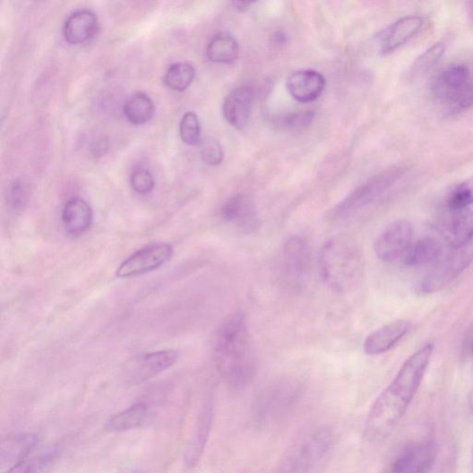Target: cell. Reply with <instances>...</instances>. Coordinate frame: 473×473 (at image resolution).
<instances>
[{
    "label": "cell",
    "instance_id": "obj_1",
    "mask_svg": "<svg viewBox=\"0 0 473 473\" xmlns=\"http://www.w3.org/2000/svg\"><path fill=\"white\" fill-rule=\"evenodd\" d=\"M434 351L429 342L403 364L390 386L373 404L365 427L366 437L376 442L386 437L404 416L417 393Z\"/></svg>",
    "mask_w": 473,
    "mask_h": 473
},
{
    "label": "cell",
    "instance_id": "obj_2",
    "mask_svg": "<svg viewBox=\"0 0 473 473\" xmlns=\"http://www.w3.org/2000/svg\"><path fill=\"white\" fill-rule=\"evenodd\" d=\"M216 367L229 390H247L257 373V352L244 314L227 317L215 340Z\"/></svg>",
    "mask_w": 473,
    "mask_h": 473
},
{
    "label": "cell",
    "instance_id": "obj_3",
    "mask_svg": "<svg viewBox=\"0 0 473 473\" xmlns=\"http://www.w3.org/2000/svg\"><path fill=\"white\" fill-rule=\"evenodd\" d=\"M318 269L325 285L337 292L357 287L364 275L365 259L360 245L348 234H338L325 242L318 256Z\"/></svg>",
    "mask_w": 473,
    "mask_h": 473
},
{
    "label": "cell",
    "instance_id": "obj_4",
    "mask_svg": "<svg viewBox=\"0 0 473 473\" xmlns=\"http://www.w3.org/2000/svg\"><path fill=\"white\" fill-rule=\"evenodd\" d=\"M332 445L333 434L329 428L311 430L292 443L275 473H311Z\"/></svg>",
    "mask_w": 473,
    "mask_h": 473
},
{
    "label": "cell",
    "instance_id": "obj_5",
    "mask_svg": "<svg viewBox=\"0 0 473 473\" xmlns=\"http://www.w3.org/2000/svg\"><path fill=\"white\" fill-rule=\"evenodd\" d=\"M301 393L302 386L298 381L285 378L271 383L254 401V423L262 426L282 417L297 402Z\"/></svg>",
    "mask_w": 473,
    "mask_h": 473
},
{
    "label": "cell",
    "instance_id": "obj_6",
    "mask_svg": "<svg viewBox=\"0 0 473 473\" xmlns=\"http://www.w3.org/2000/svg\"><path fill=\"white\" fill-rule=\"evenodd\" d=\"M405 172V168L393 167L371 177L336 206L334 218L345 219L362 211L393 187Z\"/></svg>",
    "mask_w": 473,
    "mask_h": 473
},
{
    "label": "cell",
    "instance_id": "obj_7",
    "mask_svg": "<svg viewBox=\"0 0 473 473\" xmlns=\"http://www.w3.org/2000/svg\"><path fill=\"white\" fill-rule=\"evenodd\" d=\"M313 253L309 242L300 235L291 236L283 250V271L286 282L293 288L304 287L310 277Z\"/></svg>",
    "mask_w": 473,
    "mask_h": 473
},
{
    "label": "cell",
    "instance_id": "obj_8",
    "mask_svg": "<svg viewBox=\"0 0 473 473\" xmlns=\"http://www.w3.org/2000/svg\"><path fill=\"white\" fill-rule=\"evenodd\" d=\"M473 261V248L470 245L453 250L452 254L442 258L432 271L421 281L419 288L424 293H433L449 285Z\"/></svg>",
    "mask_w": 473,
    "mask_h": 473
},
{
    "label": "cell",
    "instance_id": "obj_9",
    "mask_svg": "<svg viewBox=\"0 0 473 473\" xmlns=\"http://www.w3.org/2000/svg\"><path fill=\"white\" fill-rule=\"evenodd\" d=\"M174 251L168 244H156L143 247L118 266L116 276L129 279L153 272L171 260Z\"/></svg>",
    "mask_w": 473,
    "mask_h": 473
},
{
    "label": "cell",
    "instance_id": "obj_10",
    "mask_svg": "<svg viewBox=\"0 0 473 473\" xmlns=\"http://www.w3.org/2000/svg\"><path fill=\"white\" fill-rule=\"evenodd\" d=\"M180 357L176 350H159L140 355L125 366L124 375L127 383H142L173 366Z\"/></svg>",
    "mask_w": 473,
    "mask_h": 473
},
{
    "label": "cell",
    "instance_id": "obj_11",
    "mask_svg": "<svg viewBox=\"0 0 473 473\" xmlns=\"http://www.w3.org/2000/svg\"><path fill=\"white\" fill-rule=\"evenodd\" d=\"M412 227L405 219L391 222L378 236L374 253L379 260L392 262L401 259L412 244Z\"/></svg>",
    "mask_w": 473,
    "mask_h": 473
},
{
    "label": "cell",
    "instance_id": "obj_12",
    "mask_svg": "<svg viewBox=\"0 0 473 473\" xmlns=\"http://www.w3.org/2000/svg\"><path fill=\"white\" fill-rule=\"evenodd\" d=\"M220 217L241 233H255L261 226L254 202L245 194H236L228 199L221 207Z\"/></svg>",
    "mask_w": 473,
    "mask_h": 473
},
{
    "label": "cell",
    "instance_id": "obj_13",
    "mask_svg": "<svg viewBox=\"0 0 473 473\" xmlns=\"http://www.w3.org/2000/svg\"><path fill=\"white\" fill-rule=\"evenodd\" d=\"M437 451L434 443L429 440L408 443L392 466L393 473H430Z\"/></svg>",
    "mask_w": 473,
    "mask_h": 473
},
{
    "label": "cell",
    "instance_id": "obj_14",
    "mask_svg": "<svg viewBox=\"0 0 473 473\" xmlns=\"http://www.w3.org/2000/svg\"><path fill=\"white\" fill-rule=\"evenodd\" d=\"M425 18L417 15L402 17L382 31L376 37L381 55H388L406 44L421 32Z\"/></svg>",
    "mask_w": 473,
    "mask_h": 473
},
{
    "label": "cell",
    "instance_id": "obj_15",
    "mask_svg": "<svg viewBox=\"0 0 473 473\" xmlns=\"http://www.w3.org/2000/svg\"><path fill=\"white\" fill-rule=\"evenodd\" d=\"M470 81V70L467 65H452L433 79L432 92L437 99L448 105Z\"/></svg>",
    "mask_w": 473,
    "mask_h": 473
},
{
    "label": "cell",
    "instance_id": "obj_16",
    "mask_svg": "<svg viewBox=\"0 0 473 473\" xmlns=\"http://www.w3.org/2000/svg\"><path fill=\"white\" fill-rule=\"evenodd\" d=\"M254 94L253 88L245 85L236 88L225 99V120L236 130L245 129L250 121Z\"/></svg>",
    "mask_w": 473,
    "mask_h": 473
},
{
    "label": "cell",
    "instance_id": "obj_17",
    "mask_svg": "<svg viewBox=\"0 0 473 473\" xmlns=\"http://www.w3.org/2000/svg\"><path fill=\"white\" fill-rule=\"evenodd\" d=\"M324 87V77L312 70L293 73L287 80L289 95L300 103L315 101L322 94Z\"/></svg>",
    "mask_w": 473,
    "mask_h": 473
},
{
    "label": "cell",
    "instance_id": "obj_18",
    "mask_svg": "<svg viewBox=\"0 0 473 473\" xmlns=\"http://www.w3.org/2000/svg\"><path fill=\"white\" fill-rule=\"evenodd\" d=\"M440 229L443 240L453 250L470 245L473 240V211L465 210L451 212Z\"/></svg>",
    "mask_w": 473,
    "mask_h": 473
},
{
    "label": "cell",
    "instance_id": "obj_19",
    "mask_svg": "<svg viewBox=\"0 0 473 473\" xmlns=\"http://www.w3.org/2000/svg\"><path fill=\"white\" fill-rule=\"evenodd\" d=\"M38 437L33 434L8 436L0 448V470L6 473L28 459L36 448Z\"/></svg>",
    "mask_w": 473,
    "mask_h": 473
},
{
    "label": "cell",
    "instance_id": "obj_20",
    "mask_svg": "<svg viewBox=\"0 0 473 473\" xmlns=\"http://www.w3.org/2000/svg\"><path fill=\"white\" fill-rule=\"evenodd\" d=\"M411 330V323L405 320L390 322L369 334L364 343L368 355H379L394 348Z\"/></svg>",
    "mask_w": 473,
    "mask_h": 473
},
{
    "label": "cell",
    "instance_id": "obj_21",
    "mask_svg": "<svg viewBox=\"0 0 473 473\" xmlns=\"http://www.w3.org/2000/svg\"><path fill=\"white\" fill-rule=\"evenodd\" d=\"M99 18L90 10H80L72 13L64 26L65 40L72 45H80L90 40L98 33Z\"/></svg>",
    "mask_w": 473,
    "mask_h": 473
},
{
    "label": "cell",
    "instance_id": "obj_22",
    "mask_svg": "<svg viewBox=\"0 0 473 473\" xmlns=\"http://www.w3.org/2000/svg\"><path fill=\"white\" fill-rule=\"evenodd\" d=\"M152 412L146 404L138 402L115 414L106 424L110 434H122L143 427L151 421Z\"/></svg>",
    "mask_w": 473,
    "mask_h": 473
},
{
    "label": "cell",
    "instance_id": "obj_23",
    "mask_svg": "<svg viewBox=\"0 0 473 473\" xmlns=\"http://www.w3.org/2000/svg\"><path fill=\"white\" fill-rule=\"evenodd\" d=\"M62 218L66 231L77 236L91 228L94 213L92 207L85 200L74 197L66 202Z\"/></svg>",
    "mask_w": 473,
    "mask_h": 473
},
{
    "label": "cell",
    "instance_id": "obj_24",
    "mask_svg": "<svg viewBox=\"0 0 473 473\" xmlns=\"http://www.w3.org/2000/svg\"><path fill=\"white\" fill-rule=\"evenodd\" d=\"M443 257V248L441 242L428 236L412 243L401 260L408 266H426L435 264Z\"/></svg>",
    "mask_w": 473,
    "mask_h": 473
},
{
    "label": "cell",
    "instance_id": "obj_25",
    "mask_svg": "<svg viewBox=\"0 0 473 473\" xmlns=\"http://www.w3.org/2000/svg\"><path fill=\"white\" fill-rule=\"evenodd\" d=\"M212 418V408L206 406L200 413L195 431L186 451L185 464L189 469L194 468L201 460L207 439H209Z\"/></svg>",
    "mask_w": 473,
    "mask_h": 473
},
{
    "label": "cell",
    "instance_id": "obj_26",
    "mask_svg": "<svg viewBox=\"0 0 473 473\" xmlns=\"http://www.w3.org/2000/svg\"><path fill=\"white\" fill-rule=\"evenodd\" d=\"M239 53L238 42L226 33L213 37L206 48V56L210 61L220 64H233L238 58Z\"/></svg>",
    "mask_w": 473,
    "mask_h": 473
},
{
    "label": "cell",
    "instance_id": "obj_27",
    "mask_svg": "<svg viewBox=\"0 0 473 473\" xmlns=\"http://www.w3.org/2000/svg\"><path fill=\"white\" fill-rule=\"evenodd\" d=\"M124 112L129 123L142 125L152 120L155 104L150 96L136 93L126 101Z\"/></svg>",
    "mask_w": 473,
    "mask_h": 473
},
{
    "label": "cell",
    "instance_id": "obj_28",
    "mask_svg": "<svg viewBox=\"0 0 473 473\" xmlns=\"http://www.w3.org/2000/svg\"><path fill=\"white\" fill-rule=\"evenodd\" d=\"M195 78L194 67L187 63L172 64L165 75V83L173 91L183 92L188 89Z\"/></svg>",
    "mask_w": 473,
    "mask_h": 473
},
{
    "label": "cell",
    "instance_id": "obj_29",
    "mask_svg": "<svg viewBox=\"0 0 473 473\" xmlns=\"http://www.w3.org/2000/svg\"><path fill=\"white\" fill-rule=\"evenodd\" d=\"M471 204H473V176L457 185L447 198V207L451 212L469 210Z\"/></svg>",
    "mask_w": 473,
    "mask_h": 473
},
{
    "label": "cell",
    "instance_id": "obj_30",
    "mask_svg": "<svg viewBox=\"0 0 473 473\" xmlns=\"http://www.w3.org/2000/svg\"><path fill=\"white\" fill-rule=\"evenodd\" d=\"M57 450L53 448L38 457L27 459L6 473H43L56 458Z\"/></svg>",
    "mask_w": 473,
    "mask_h": 473
},
{
    "label": "cell",
    "instance_id": "obj_31",
    "mask_svg": "<svg viewBox=\"0 0 473 473\" xmlns=\"http://www.w3.org/2000/svg\"><path fill=\"white\" fill-rule=\"evenodd\" d=\"M447 46L445 42H437L426 50L419 57L417 58V61L414 62L412 66L413 73H424L431 69L445 54Z\"/></svg>",
    "mask_w": 473,
    "mask_h": 473
},
{
    "label": "cell",
    "instance_id": "obj_32",
    "mask_svg": "<svg viewBox=\"0 0 473 473\" xmlns=\"http://www.w3.org/2000/svg\"><path fill=\"white\" fill-rule=\"evenodd\" d=\"M314 113L303 111L287 115L279 118V127L289 133H301L306 130L313 123Z\"/></svg>",
    "mask_w": 473,
    "mask_h": 473
},
{
    "label": "cell",
    "instance_id": "obj_33",
    "mask_svg": "<svg viewBox=\"0 0 473 473\" xmlns=\"http://www.w3.org/2000/svg\"><path fill=\"white\" fill-rule=\"evenodd\" d=\"M182 140L188 145H197L202 141L201 124L197 115L187 112L184 115L180 124Z\"/></svg>",
    "mask_w": 473,
    "mask_h": 473
},
{
    "label": "cell",
    "instance_id": "obj_34",
    "mask_svg": "<svg viewBox=\"0 0 473 473\" xmlns=\"http://www.w3.org/2000/svg\"><path fill=\"white\" fill-rule=\"evenodd\" d=\"M131 185L138 194H150L155 187L154 176L150 170L144 168H136L131 175Z\"/></svg>",
    "mask_w": 473,
    "mask_h": 473
},
{
    "label": "cell",
    "instance_id": "obj_35",
    "mask_svg": "<svg viewBox=\"0 0 473 473\" xmlns=\"http://www.w3.org/2000/svg\"><path fill=\"white\" fill-rule=\"evenodd\" d=\"M200 154L202 162L209 166H218L224 159L223 148L214 139H207L202 142Z\"/></svg>",
    "mask_w": 473,
    "mask_h": 473
},
{
    "label": "cell",
    "instance_id": "obj_36",
    "mask_svg": "<svg viewBox=\"0 0 473 473\" xmlns=\"http://www.w3.org/2000/svg\"><path fill=\"white\" fill-rule=\"evenodd\" d=\"M29 190L22 181H14L10 185L7 200L11 209L14 211H22L27 204Z\"/></svg>",
    "mask_w": 473,
    "mask_h": 473
},
{
    "label": "cell",
    "instance_id": "obj_37",
    "mask_svg": "<svg viewBox=\"0 0 473 473\" xmlns=\"http://www.w3.org/2000/svg\"><path fill=\"white\" fill-rule=\"evenodd\" d=\"M452 113H459L473 108V80L448 105Z\"/></svg>",
    "mask_w": 473,
    "mask_h": 473
},
{
    "label": "cell",
    "instance_id": "obj_38",
    "mask_svg": "<svg viewBox=\"0 0 473 473\" xmlns=\"http://www.w3.org/2000/svg\"><path fill=\"white\" fill-rule=\"evenodd\" d=\"M252 4H253L252 3H243V2H236L233 4V5L235 6V9L239 10L240 12L247 11Z\"/></svg>",
    "mask_w": 473,
    "mask_h": 473
},
{
    "label": "cell",
    "instance_id": "obj_39",
    "mask_svg": "<svg viewBox=\"0 0 473 473\" xmlns=\"http://www.w3.org/2000/svg\"><path fill=\"white\" fill-rule=\"evenodd\" d=\"M466 348L470 353H473V333L470 335L466 344Z\"/></svg>",
    "mask_w": 473,
    "mask_h": 473
},
{
    "label": "cell",
    "instance_id": "obj_40",
    "mask_svg": "<svg viewBox=\"0 0 473 473\" xmlns=\"http://www.w3.org/2000/svg\"><path fill=\"white\" fill-rule=\"evenodd\" d=\"M467 10H468L469 16L473 22V2H469L467 4Z\"/></svg>",
    "mask_w": 473,
    "mask_h": 473
},
{
    "label": "cell",
    "instance_id": "obj_41",
    "mask_svg": "<svg viewBox=\"0 0 473 473\" xmlns=\"http://www.w3.org/2000/svg\"><path fill=\"white\" fill-rule=\"evenodd\" d=\"M472 406H473V399H472Z\"/></svg>",
    "mask_w": 473,
    "mask_h": 473
}]
</instances>
